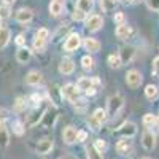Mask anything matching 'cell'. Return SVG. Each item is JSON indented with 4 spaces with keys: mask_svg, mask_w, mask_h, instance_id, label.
Masks as SVG:
<instances>
[{
    "mask_svg": "<svg viewBox=\"0 0 159 159\" xmlns=\"http://www.w3.org/2000/svg\"><path fill=\"white\" fill-rule=\"evenodd\" d=\"M123 107H124V99H123V96H119V94L111 96V97L108 99V102H107V110H105V111H107V116H110V118L118 116Z\"/></svg>",
    "mask_w": 159,
    "mask_h": 159,
    "instance_id": "cell-1",
    "label": "cell"
},
{
    "mask_svg": "<svg viewBox=\"0 0 159 159\" xmlns=\"http://www.w3.org/2000/svg\"><path fill=\"white\" fill-rule=\"evenodd\" d=\"M80 46H81V37H80L76 32H72L64 42V49L67 52H73L76 51Z\"/></svg>",
    "mask_w": 159,
    "mask_h": 159,
    "instance_id": "cell-2",
    "label": "cell"
},
{
    "mask_svg": "<svg viewBox=\"0 0 159 159\" xmlns=\"http://www.w3.org/2000/svg\"><path fill=\"white\" fill-rule=\"evenodd\" d=\"M142 80H143L142 73H140L139 70H135V69H132V70H129V72L126 73V84H127L130 89H137V88L142 84Z\"/></svg>",
    "mask_w": 159,
    "mask_h": 159,
    "instance_id": "cell-3",
    "label": "cell"
},
{
    "mask_svg": "<svg viewBox=\"0 0 159 159\" xmlns=\"http://www.w3.org/2000/svg\"><path fill=\"white\" fill-rule=\"evenodd\" d=\"M62 97L64 99H67L69 102H76L78 99H80V89H78V86L76 84H72V83H69V84H65L64 88H62Z\"/></svg>",
    "mask_w": 159,
    "mask_h": 159,
    "instance_id": "cell-4",
    "label": "cell"
},
{
    "mask_svg": "<svg viewBox=\"0 0 159 159\" xmlns=\"http://www.w3.org/2000/svg\"><path fill=\"white\" fill-rule=\"evenodd\" d=\"M102 25H103V19H102V16H99V15H91L89 18L84 19V27H86L89 32H97V30H100Z\"/></svg>",
    "mask_w": 159,
    "mask_h": 159,
    "instance_id": "cell-5",
    "label": "cell"
},
{
    "mask_svg": "<svg viewBox=\"0 0 159 159\" xmlns=\"http://www.w3.org/2000/svg\"><path fill=\"white\" fill-rule=\"evenodd\" d=\"M119 135H121L123 139H132L135 134H137V126L135 123H132V121H126L123 123V126L119 127Z\"/></svg>",
    "mask_w": 159,
    "mask_h": 159,
    "instance_id": "cell-6",
    "label": "cell"
},
{
    "mask_svg": "<svg viewBox=\"0 0 159 159\" xmlns=\"http://www.w3.org/2000/svg\"><path fill=\"white\" fill-rule=\"evenodd\" d=\"M142 145H143V148L147 151H151L156 147V135H154V132H151L150 129L145 130L142 134Z\"/></svg>",
    "mask_w": 159,
    "mask_h": 159,
    "instance_id": "cell-7",
    "label": "cell"
},
{
    "mask_svg": "<svg viewBox=\"0 0 159 159\" xmlns=\"http://www.w3.org/2000/svg\"><path fill=\"white\" fill-rule=\"evenodd\" d=\"M99 83H100L99 78H86V76H81V78L76 81V86H78L80 91H88V89H91V88L97 86Z\"/></svg>",
    "mask_w": 159,
    "mask_h": 159,
    "instance_id": "cell-8",
    "label": "cell"
},
{
    "mask_svg": "<svg viewBox=\"0 0 159 159\" xmlns=\"http://www.w3.org/2000/svg\"><path fill=\"white\" fill-rule=\"evenodd\" d=\"M15 18H16V21L19 24H27V22H30L34 19V11L30 8H21V10L16 11Z\"/></svg>",
    "mask_w": 159,
    "mask_h": 159,
    "instance_id": "cell-9",
    "label": "cell"
},
{
    "mask_svg": "<svg viewBox=\"0 0 159 159\" xmlns=\"http://www.w3.org/2000/svg\"><path fill=\"white\" fill-rule=\"evenodd\" d=\"M132 150H134V143H132V139H121L116 143V151L119 154H130Z\"/></svg>",
    "mask_w": 159,
    "mask_h": 159,
    "instance_id": "cell-10",
    "label": "cell"
},
{
    "mask_svg": "<svg viewBox=\"0 0 159 159\" xmlns=\"http://www.w3.org/2000/svg\"><path fill=\"white\" fill-rule=\"evenodd\" d=\"M59 72H61L62 75H72V73L75 72V62H73L70 57L62 59L61 64H59Z\"/></svg>",
    "mask_w": 159,
    "mask_h": 159,
    "instance_id": "cell-11",
    "label": "cell"
},
{
    "mask_svg": "<svg viewBox=\"0 0 159 159\" xmlns=\"http://www.w3.org/2000/svg\"><path fill=\"white\" fill-rule=\"evenodd\" d=\"M76 134H78V130L73 126H67L64 129V132H62V139H64V142L67 145H73L76 142Z\"/></svg>",
    "mask_w": 159,
    "mask_h": 159,
    "instance_id": "cell-12",
    "label": "cell"
},
{
    "mask_svg": "<svg viewBox=\"0 0 159 159\" xmlns=\"http://www.w3.org/2000/svg\"><path fill=\"white\" fill-rule=\"evenodd\" d=\"M52 139H43V140H40L38 143H37V153L38 154H48V153H51V150H52Z\"/></svg>",
    "mask_w": 159,
    "mask_h": 159,
    "instance_id": "cell-13",
    "label": "cell"
},
{
    "mask_svg": "<svg viewBox=\"0 0 159 159\" xmlns=\"http://www.w3.org/2000/svg\"><path fill=\"white\" fill-rule=\"evenodd\" d=\"M42 80H43V76H42V73H40L38 70H30L27 75H25V83H27L29 86L40 84V83H42Z\"/></svg>",
    "mask_w": 159,
    "mask_h": 159,
    "instance_id": "cell-14",
    "label": "cell"
},
{
    "mask_svg": "<svg viewBox=\"0 0 159 159\" xmlns=\"http://www.w3.org/2000/svg\"><path fill=\"white\" fill-rule=\"evenodd\" d=\"M32 57V51L27 48V46H24V48H18L16 51V59L19 64H27Z\"/></svg>",
    "mask_w": 159,
    "mask_h": 159,
    "instance_id": "cell-15",
    "label": "cell"
},
{
    "mask_svg": "<svg viewBox=\"0 0 159 159\" xmlns=\"http://www.w3.org/2000/svg\"><path fill=\"white\" fill-rule=\"evenodd\" d=\"M83 46H84V49L89 51V52H99L102 45H100L99 40H96V38H84Z\"/></svg>",
    "mask_w": 159,
    "mask_h": 159,
    "instance_id": "cell-16",
    "label": "cell"
},
{
    "mask_svg": "<svg viewBox=\"0 0 159 159\" xmlns=\"http://www.w3.org/2000/svg\"><path fill=\"white\" fill-rule=\"evenodd\" d=\"M135 56V49L132 46H123L121 48V52H119V57H121V62L126 64V62H130Z\"/></svg>",
    "mask_w": 159,
    "mask_h": 159,
    "instance_id": "cell-17",
    "label": "cell"
},
{
    "mask_svg": "<svg viewBox=\"0 0 159 159\" xmlns=\"http://www.w3.org/2000/svg\"><path fill=\"white\" fill-rule=\"evenodd\" d=\"M10 143V134L5 126V119H0V147H8Z\"/></svg>",
    "mask_w": 159,
    "mask_h": 159,
    "instance_id": "cell-18",
    "label": "cell"
},
{
    "mask_svg": "<svg viewBox=\"0 0 159 159\" xmlns=\"http://www.w3.org/2000/svg\"><path fill=\"white\" fill-rule=\"evenodd\" d=\"M10 29L7 27H0V48H7L8 43H10Z\"/></svg>",
    "mask_w": 159,
    "mask_h": 159,
    "instance_id": "cell-19",
    "label": "cell"
},
{
    "mask_svg": "<svg viewBox=\"0 0 159 159\" xmlns=\"http://www.w3.org/2000/svg\"><path fill=\"white\" fill-rule=\"evenodd\" d=\"M92 5H94V0H76V8L81 10L84 15L92 10Z\"/></svg>",
    "mask_w": 159,
    "mask_h": 159,
    "instance_id": "cell-20",
    "label": "cell"
},
{
    "mask_svg": "<svg viewBox=\"0 0 159 159\" xmlns=\"http://www.w3.org/2000/svg\"><path fill=\"white\" fill-rule=\"evenodd\" d=\"M145 96H147L148 100H156L157 96H159V89H157V86H154V84H148L147 88H145Z\"/></svg>",
    "mask_w": 159,
    "mask_h": 159,
    "instance_id": "cell-21",
    "label": "cell"
},
{
    "mask_svg": "<svg viewBox=\"0 0 159 159\" xmlns=\"http://www.w3.org/2000/svg\"><path fill=\"white\" fill-rule=\"evenodd\" d=\"M130 34V29H129V25L126 24H119L118 27H116V37L118 38H121V40H126Z\"/></svg>",
    "mask_w": 159,
    "mask_h": 159,
    "instance_id": "cell-22",
    "label": "cell"
},
{
    "mask_svg": "<svg viewBox=\"0 0 159 159\" xmlns=\"http://www.w3.org/2000/svg\"><path fill=\"white\" fill-rule=\"evenodd\" d=\"M64 11V3L62 2H51L49 3V13L51 16H59Z\"/></svg>",
    "mask_w": 159,
    "mask_h": 159,
    "instance_id": "cell-23",
    "label": "cell"
},
{
    "mask_svg": "<svg viewBox=\"0 0 159 159\" xmlns=\"http://www.w3.org/2000/svg\"><path fill=\"white\" fill-rule=\"evenodd\" d=\"M119 0H100V8L105 11V13H108V11H113L116 8Z\"/></svg>",
    "mask_w": 159,
    "mask_h": 159,
    "instance_id": "cell-24",
    "label": "cell"
},
{
    "mask_svg": "<svg viewBox=\"0 0 159 159\" xmlns=\"http://www.w3.org/2000/svg\"><path fill=\"white\" fill-rule=\"evenodd\" d=\"M92 118H94L99 124H103L105 121H107L108 116H107V111H105L103 108H97L94 113H92Z\"/></svg>",
    "mask_w": 159,
    "mask_h": 159,
    "instance_id": "cell-25",
    "label": "cell"
},
{
    "mask_svg": "<svg viewBox=\"0 0 159 159\" xmlns=\"http://www.w3.org/2000/svg\"><path fill=\"white\" fill-rule=\"evenodd\" d=\"M86 154H88V159H103L102 153L94 148V145H89V147H86Z\"/></svg>",
    "mask_w": 159,
    "mask_h": 159,
    "instance_id": "cell-26",
    "label": "cell"
},
{
    "mask_svg": "<svg viewBox=\"0 0 159 159\" xmlns=\"http://www.w3.org/2000/svg\"><path fill=\"white\" fill-rule=\"evenodd\" d=\"M81 67L84 70H92L94 69V59H92V56L86 54V56L81 57Z\"/></svg>",
    "mask_w": 159,
    "mask_h": 159,
    "instance_id": "cell-27",
    "label": "cell"
},
{
    "mask_svg": "<svg viewBox=\"0 0 159 159\" xmlns=\"http://www.w3.org/2000/svg\"><path fill=\"white\" fill-rule=\"evenodd\" d=\"M108 65L111 69H119L123 65L121 62V57H119V54H110L108 56Z\"/></svg>",
    "mask_w": 159,
    "mask_h": 159,
    "instance_id": "cell-28",
    "label": "cell"
},
{
    "mask_svg": "<svg viewBox=\"0 0 159 159\" xmlns=\"http://www.w3.org/2000/svg\"><path fill=\"white\" fill-rule=\"evenodd\" d=\"M156 118L157 116H154L153 113H147V115L143 116V126L145 127H153L154 123H156Z\"/></svg>",
    "mask_w": 159,
    "mask_h": 159,
    "instance_id": "cell-29",
    "label": "cell"
},
{
    "mask_svg": "<svg viewBox=\"0 0 159 159\" xmlns=\"http://www.w3.org/2000/svg\"><path fill=\"white\" fill-rule=\"evenodd\" d=\"M24 130H25L24 123H21V121H15V123H13V132H15L16 135H22Z\"/></svg>",
    "mask_w": 159,
    "mask_h": 159,
    "instance_id": "cell-30",
    "label": "cell"
},
{
    "mask_svg": "<svg viewBox=\"0 0 159 159\" xmlns=\"http://www.w3.org/2000/svg\"><path fill=\"white\" fill-rule=\"evenodd\" d=\"M10 16H11V8L8 5L0 7V19H8Z\"/></svg>",
    "mask_w": 159,
    "mask_h": 159,
    "instance_id": "cell-31",
    "label": "cell"
},
{
    "mask_svg": "<svg viewBox=\"0 0 159 159\" xmlns=\"http://www.w3.org/2000/svg\"><path fill=\"white\" fill-rule=\"evenodd\" d=\"M45 46H46V40L34 38V49H35V51H43Z\"/></svg>",
    "mask_w": 159,
    "mask_h": 159,
    "instance_id": "cell-32",
    "label": "cell"
},
{
    "mask_svg": "<svg viewBox=\"0 0 159 159\" xmlns=\"http://www.w3.org/2000/svg\"><path fill=\"white\" fill-rule=\"evenodd\" d=\"M94 148H96L97 151L103 153V151H105V148H107V142H105L103 139H97V140H96V143H94Z\"/></svg>",
    "mask_w": 159,
    "mask_h": 159,
    "instance_id": "cell-33",
    "label": "cell"
},
{
    "mask_svg": "<svg viewBox=\"0 0 159 159\" xmlns=\"http://www.w3.org/2000/svg\"><path fill=\"white\" fill-rule=\"evenodd\" d=\"M48 37H49V30H48V29H45V27L38 29V30H37V34H35V38H40V40H46Z\"/></svg>",
    "mask_w": 159,
    "mask_h": 159,
    "instance_id": "cell-34",
    "label": "cell"
},
{
    "mask_svg": "<svg viewBox=\"0 0 159 159\" xmlns=\"http://www.w3.org/2000/svg\"><path fill=\"white\" fill-rule=\"evenodd\" d=\"M72 18H73V21H84V19H86V15H84V13H83L81 10L75 8V11H73Z\"/></svg>",
    "mask_w": 159,
    "mask_h": 159,
    "instance_id": "cell-35",
    "label": "cell"
},
{
    "mask_svg": "<svg viewBox=\"0 0 159 159\" xmlns=\"http://www.w3.org/2000/svg\"><path fill=\"white\" fill-rule=\"evenodd\" d=\"M24 108H25V100L22 97H18L16 102H15V110L16 111H22Z\"/></svg>",
    "mask_w": 159,
    "mask_h": 159,
    "instance_id": "cell-36",
    "label": "cell"
},
{
    "mask_svg": "<svg viewBox=\"0 0 159 159\" xmlns=\"http://www.w3.org/2000/svg\"><path fill=\"white\" fill-rule=\"evenodd\" d=\"M113 21L119 25V24H124L126 21V16H124V13L123 11H119V13H115V16H113Z\"/></svg>",
    "mask_w": 159,
    "mask_h": 159,
    "instance_id": "cell-37",
    "label": "cell"
},
{
    "mask_svg": "<svg viewBox=\"0 0 159 159\" xmlns=\"http://www.w3.org/2000/svg\"><path fill=\"white\" fill-rule=\"evenodd\" d=\"M151 73L154 76H159V56L153 59V67H151Z\"/></svg>",
    "mask_w": 159,
    "mask_h": 159,
    "instance_id": "cell-38",
    "label": "cell"
},
{
    "mask_svg": "<svg viewBox=\"0 0 159 159\" xmlns=\"http://www.w3.org/2000/svg\"><path fill=\"white\" fill-rule=\"evenodd\" d=\"M88 124H89V127H91L92 130H99V129H100V126H102V124H99V123H97L92 116L88 119Z\"/></svg>",
    "mask_w": 159,
    "mask_h": 159,
    "instance_id": "cell-39",
    "label": "cell"
},
{
    "mask_svg": "<svg viewBox=\"0 0 159 159\" xmlns=\"http://www.w3.org/2000/svg\"><path fill=\"white\" fill-rule=\"evenodd\" d=\"M73 103H75V108L80 110V111H83V110L86 108V100H84V99H78V100L73 102Z\"/></svg>",
    "mask_w": 159,
    "mask_h": 159,
    "instance_id": "cell-40",
    "label": "cell"
},
{
    "mask_svg": "<svg viewBox=\"0 0 159 159\" xmlns=\"http://www.w3.org/2000/svg\"><path fill=\"white\" fill-rule=\"evenodd\" d=\"M86 140H88V132L86 130H78L76 142H86Z\"/></svg>",
    "mask_w": 159,
    "mask_h": 159,
    "instance_id": "cell-41",
    "label": "cell"
},
{
    "mask_svg": "<svg viewBox=\"0 0 159 159\" xmlns=\"http://www.w3.org/2000/svg\"><path fill=\"white\" fill-rule=\"evenodd\" d=\"M147 3L153 11H159V0H147Z\"/></svg>",
    "mask_w": 159,
    "mask_h": 159,
    "instance_id": "cell-42",
    "label": "cell"
},
{
    "mask_svg": "<svg viewBox=\"0 0 159 159\" xmlns=\"http://www.w3.org/2000/svg\"><path fill=\"white\" fill-rule=\"evenodd\" d=\"M15 42H16V45H18L19 48H24V46H25V38H24L22 34H19V35L15 38Z\"/></svg>",
    "mask_w": 159,
    "mask_h": 159,
    "instance_id": "cell-43",
    "label": "cell"
},
{
    "mask_svg": "<svg viewBox=\"0 0 159 159\" xmlns=\"http://www.w3.org/2000/svg\"><path fill=\"white\" fill-rule=\"evenodd\" d=\"M30 99L34 100V103H35V105H40V102H42V96H38V94H32V96H30Z\"/></svg>",
    "mask_w": 159,
    "mask_h": 159,
    "instance_id": "cell-44",
    "label": "cell"
},
{
    "mask_svg": "<svg viewBox=\"0 0 159 159\" xmlns=\"http://www.w3.org/2000/svg\"><path fill=\"white\" fill-rule=\"evenodd\" d=\"M86 92V96H96V88H91V89H88V91H84Z\"/></svg>",
    "mask_w": 159,
    "mask_h": 159,
    "instance_id": "cell-45",
    "label": "cell"
},
{
    "mask_svg": "<svg viewBox=\"0 0 159 159\" xmlns=\"http://www.w3.org/2000/svg\"><path fill=\"white\" fill-rule=\"evenodd\" d=\"M7 115H8V111H7V110H3V108L0 110V119H5V118H7Z\"/></svg>",
    "mask_w": 159,
    "mask_h": 159,
    "instance_id": "cell-46",
    "label": "cell"
},
{
    "mask_svg": "<svg viewBox=\"0 0 159 159\" xmlns=\"http://www.w3.org/2000/svg\"><path fill=\"white\" fill-rule=\"evenodd\" d=\"M15 2H16V0H3V3H5V5H8V7H10V5H13Z\"/></svg>",
    "mask_w": 159,
    "mask_h": 159,
    "instance_id": "cell-47",
    "label": "cell"
},
{
    "mask_svg": "<svg viewBox=\"0 0 159 159\" xmlns=\"http://www.w3.org/2000/svg\"><path fill=\"white\" fill-rule=\"evenodd\" d=\"M124 3H135V2H139V0H123Z\"/></svg>",
    "mask_w": 159,
    "mask_h": 159,
    "instance_id": "cell-48",
    "label": "cell"
},
{
    "mask_svg": "<svg viewBox=\"0 0 159 159\" xmlns=\"http://www.w3.org/2000/svg\"><path fill=\"white\" fill-rule=\"evenodd\" d=\"M52 2H62V0H52Z\"/></svg>",
    "mask_w": 159,
    "mask_h": 159,
    "instance_id": "cell-49",
    "label": "cell"
},
{
    "mask_svg": "<svg viewBox=\"0 0 159 159\" xmlns=\"http://www.w3.org/2000/svg\"><path fill=\"white\" fill-rule=\"evenodd\" d=\"M0 27H2V19H0Z\"/></svg>",
    "mask_w": 159,
    "mask_h": 159,
    "instance_id": "cell-50",
    "label": "cell"
},
{
    "mask_svg": "<svg viewBox=\"0 0 159 159\" xmlns=\"http://www.w3.org/2000/svg\"><path fill=\"white\" fill-rule=\"evenodd\" d=\"M143 159H150V157H143Z\"/></svg>",
    "mask_w": 159,
    "mask_h": 159,
    "instance_id": "cell-51",
    "label": "cell"
}]
</instances>
